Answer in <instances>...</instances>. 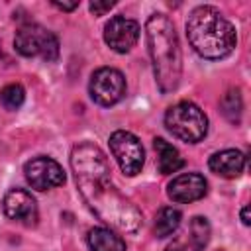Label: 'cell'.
Listing matches in <instances>:
<instances>
[{
	"label": "cell",
	"instance_id": "obj_1",
	"mask_svg": "<svg viewBox=\"0 0 251 251\" xmlns=\"http://www.w3.org/2000/svg\"><path fill=\"white\" fill-rule=\"evenodd\" d=\"M71 169L78 192L98 220L122 233H135L141 212L112 184L110 163L102 149L90 141L78 143L71 153Z\"/></svg>",
	"mask_w": 251,
	"mask_h": 251
},
{
	"label": "cell",
	"instance_id": "obj_2",
	"mask_svg": "<svg viewBox=\"0 0 251 251\" xmlns=\"http://www.w3.org/2000/svg\"><path fill=\"white\" fill-rule=\"evenodd\" d=\"M145 33L159 90L163 94L176 90L182 75V53L173 22L165 14H153L145 24Z\"/></svg>",
	"mask_w": 251,
	"mask_h": 251
},
{
	"label": "cell",
	"instance_id": "obj_3",
	"mask_svg": "<svg viewBox=\"0 0 251 251\" xmlns=\"http://www.w3.org/2000/svg\"><path fill=\"white\" fill-rule=\"evenodd\" d=\"M186 35L192 49L210 61L227 57L235 43V27L214 6H198L186 20Z\"/></svg>",
	"mask_w": 251,
	"mask_h": 251
},
{
	"label": "cell",
	"instance_id": "obj_4",
	"mask_svg": "<svg viewBox=\"0 0 251 251\" xmlns=\"http://www.w3.org/2000/svg\"><path fill=\"white\" fill-rule=\"evenodd\" d=\"M165 126L175 137L186 143H198L208 131V118L196 104L184 100L167 110Z\"/></svg>",
	"mask_w": 251,
	"mask_h": 251
},
{
	"label": "cell",
	"instance_id": "obj_5",
	"mask_svg": "<svg viewBox=\"0 0 251 251\" xmlns=\"http://www.w3.org/2000/svg\"><path fill=\"white\" fill-rule=\"evenodd\" d=\"M14 47L24 57H41L51 63L59 57V39L39 24H25L14 37Z\"/></svg>",
	"mask_w": 251,
	"mask_h": 251
},
{
	"label": "cell",
	"instance_id": "obj_6",
	"mask_svg": "<svg viewBox=\"0 0 251 251\" xmlns=\"http://www.w3.org/2000/svg\"><path fill=\"white\" fill-rule=\"evenodd\" d=\"M110 149L124 175L133 176L141 173V167L145 163V151H143L141 141L133 133L124 131V129L114 131L110 135Z\"/></svg>",
	"mask_w": 251,
	"mask_h": 251
},
{
	"label": "cell",
	"instance_id": "obj_7",
	"mask_svg": "<svg viewBox=\"0 0 251 251\" xmlns=\"http://www.w3.org/2000/svg\"><path fill=\"white\" fill-rule=\"evenodd\" d=\"M90 98L100 106H114L126 96V78L118 69L102 67L92 73L90 84Z\"/></svg>",
	"mask_w": 251,
	"mask_h": 251
},
{
	"label": "cell",
	"instance_id": "obj_8",
	"mask_svg": "<svg viewBox=\"0 0 251 251\" xmlns=\"http://www.w3.org/2000/svg\"><path fill=\"white\" fill-rule=\"evenodd\" d=\"M25 178L35 190H49L55 186H61L65 182V171L63 167L53 161L51 157H35L25 163L24 167Z\"/></svg>",
	"mask_w": 251,
	"mask_h": 251
},
{
	"label": "cell",
	"instance_id": "obj_9",
	"mask_svg": "<svg viewBox=\"0 0 251 251\" xmlns=\"http://www.w3.org/2000/svg\"><path fill=\"white\" fill-rule=\"evenodd\" d=\"M139 39V24L126 16H114L104 27V41L116 53H127Z\"/></svg>",
	"mask_w": 251,
	"mask_h": 251
},
{
	"label": "cell",
	"instance_id": "obj_10",
	"mask_svg": "<svg viewBox=\"0 0 251 251\" xmlns=\"http://www.w3.org/2000/svg\"><path fill=\"white\" fill-rule=\"evenodd\" d=\"M208 190V182L202 175L198 173H184L175 176L169 186H167V194L173 202L178 204H186V202H194L200 200Z\"/></svg>",
	"mask_w": 251,
	"mask_h": 251
},
{
	"label": "cell",
	"instance_id": "obj_11",
	"mask_svg": "<svg viewBox=\"0 0 251 251\" xmlns=\"http://www.w3.org/2000/svg\"><path fill=\"white\" fill-rule=\"evenodd\" d=\"M4 214L14 222L33 226L37 220V204L27 190L12 188L4 196Z\"/></svg>",
	"mask_w": 251,
	"mask_h": 251
},
{
	"label": "cell",
	"instance_id": "obj_12",
	"mask_svg": "<svg viewBox=\"0 0 251 251\" xmlns=\"http://www.w3.org/2000/svg\"><path fill=\"white\" fill-rule=\"evenodd\" d=\"M208 167L212 173L224 176V178H235L243 173L245 167V155L237 149H224L210 157Z\"/></svg>",
	"mask_w": 251,
	"mask_h": 251
},
{
	"label": "cell",
	"instance_id": "obj_13",
	"mask_svg": "<svg viewBox=\"0 0 251 251\" xmlns=\"http://www.w3.org/2000/svg\"><path fill=\"white\" fill-rule=\"evenodd\" d=\"M153 147H155V153H157V167H159V171L163 175L176 173L184 165L178 149L173 147L169 141H165L161 137H155L153 139Z\"/></svg>",
	"mask_w": 251,
	"mask_h": 251
},
{
	"label": "cell",
	"instance_id": "obj_14",
	"mask_svg": "<svg viewBox=\"0 0 251 251\" xmlns=\"http://www.w3.org/2000/svg\"><path fill=\"white\" fill-rule=\"evenodd\" d=\"M88 247L92 251H126V241L108 227H92L88 231Z\"/></svg>",
	"mask_w": 251,
	"mask_h": 251
},
{
	"label": "cell",
	"instance_id": "obj_15",
	"mask_svg": "<svg viewBox=\"0 0 251 251\" xmlns=\"http://www.w3.org/2000/svg\"><path fill=\"white\" fill-rule=\"evenodd\" d=\"M180 220H182V214L180 210L173 208V206H165L157 212L155 216V226H153V231L157 237H169L171 233L176 231V227L180 226Z\"/></svg>",
	"mask_w": 251,
	"mask_h": 251
},
{
	"label": "cell",
	"instance_id": "obj_16",
	"mask_svg": "<svg viewBox=\"0 0 251 251\" xmlns=\"http://www.w3.org/2000/svg\"><path fill=\"white\" fill-rule=\"evenodd\" d=\"M220 108H222V114L227 118V122L239 124L241 112H243V102H241L239 90H237V88L227 90V92L222 96V100H220Z\"/></svg>",
	"mask_w": 251,
	"mask_h": 251
},
{
	"label": "cell",
	"instance_id": "obj_17",
	"mask_svg": "<svg viewBox=\"0 0 251 251\" xmlns=\"http://www.w3.org/2000/svg\"><path fill=\"white\" fill-rule=\"evenodd\" d=\"M188 239H190L194 251H202L208 245V241H210V224H208L206 218H202V216L192 218V222H190V237Z\"/></svg>",
	"mask_w": 251,
	"mask_h": 251
},
{
	"label": "cell",
	"instance_id": "obj_18",
	"mask_svg": "<svg viewBox=\"0 0 251 251\" xmlns=\"http://www.w3.org/2000/svg\"><path fill=\"white\" fill-rule=\"evenodd\" d=\"M25 100V92L20 84H8L0 90V102L6 110H18Z\"/></svg>",
	"mask_w": 251,
	"mask_h": 251
},
{
	"label": "cell",
	"instance_id": "obj_19",
	"mask_svg": "<svg viewBox=\"0 0 251 251\" xmlns=\"http://www.w3.org/2000/svg\"><path fill=\"white\" fill-rule=\"evenodd\" d=\"M114 4H116L114 0H92V2H90V12H92L94 16H102V14H106Z\"/></svg>",
	"mask_w": 251,
	"mask_h": 251
},
{
	"label": "cell",
	"instance_id": "obj_20",
	"mask_svg": "<svg viewBox=\"0 0 251 251\" xmlns=\"http://www.w3.org/2000/svg\"><path fill=\"white\" fill-rule=\"evenodd\" d=\"M53 6L55 8H59V10H65V12H71V10H75L76 6H78V0H73V2H61V0H53Z\"/></svg>",
	"mask_w": 251,
	"mask_h": 251
},
{
	"label": "cell",
	"instance_id": "obj_21",
	"mask_svg": "<svg viewBox=\"0 0 251 251\" xmlns=\"http://www.w3.org/2000/svg\"><path fill=\"white\" fill-rule=\"evenodd\" d=\"M167 251H190V247H186L182 241H175L167 247Z\"/></svg>",
	"mask_w": 251,
	"mask_h": 251
},
{
	"label": "cell",
	"instance_id": "obj_22",
	"mask_svg": "<svg viewBox=\"0 0 251 251\" xmlns=\"http://www.w3.org/2000/svg\"><path fill=\"white\" fill-rule=\"evenodd\" d=\"M241 222H243L245 226H249V224H251V216H249V206H243V208H241Z\"/></svg>",
	"mask_w": 251,
	"mask_h": 251
}]
</instances>
